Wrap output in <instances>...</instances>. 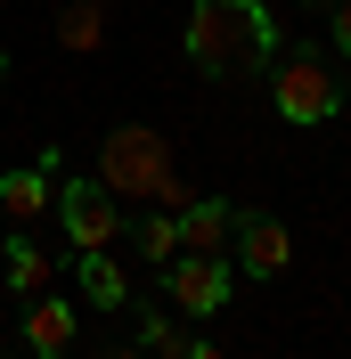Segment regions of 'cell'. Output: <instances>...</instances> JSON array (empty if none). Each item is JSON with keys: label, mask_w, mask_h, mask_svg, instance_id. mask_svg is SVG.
I'll use <instances>...</instances> for the list:
<instances>
[{"label": "cell", "mask_w": 351, "mask_h": 359, "mask_svg": "<svg viewBox=\"0 0 351 359\" xmlns=\"http://www.w3.org/2000/svg\"><path fill=\"white\" fill-rule=\"evenodd\" d=\"M180 49L213 82H253V74L278 66L286 41H278V17H270L262 0H197L188 25H180Z\"/></svg>", "instance_id": "1"}, {"label": "cell", "mask_w": 351, "mask_h": 359, "mask_svg": "<svg viewBox=\"0 0 351 359\" xmlns=\"http://www.w3.org/2000/svg\"><path fill=\"white\" fill-rule=\"evenodd\" d=\"M90 180H98L114 204H147V196H164V180H172V147H164L155 123H123V131H107Z\"/></svg>", "instance_id": "2"}, {"label": "cell", "mask_w": 351, "mask_h": 359, "mask_svg": "<svg viewBox=\"0 0 351 359\" xmlns=\"http://www.w3.org/2000/svg\"><path fill=\"white\" fill-rule=\"evenodd\" d=\"M270 98H278L286 123H335L343 114V82L327 74V57L319 49H278V66H270Z\"/></svg>", "instance_id": "3"}, {"label": "cell", "mask_w": 351, "mask_h": 359, "mask_svg": "<svg viewBox=\"0 0 351 359\" xmlns=\"http://www.w3.org/2000/svg\"><path fill=\"white\" fill-rule=\"evenodd\" d=\"M49 212L66 221V253H114V237H123V204L98 188V180L82 172H58V188H49Z\"/></svg>", "instance_id": "4"}, {"label": "cell", "mask_w": 351, "mask_h": 359, "mask_svg": "<svg viewBox=\"0 0 351 359\" xmlns=\"http://www.w3.org/2000/svg\"><path fill=\"white\" fill-rule=\"evenodd\" d=\"M164 294H172L180 318H213V311H229L237 269H229V253H172L164 262Z\"/></svg>", "instance_id": "5"}, {"label": "cell", "mask_w": 351, "mask_h": 359, "mask_svg": "<svg viewBox=\"0 0 351 359\" xmlns=\"http://www.w3.org/2000/svg\"><path fill=\"white\" fill-rule=\"evenodd\" d=\"M229 253H237L245 278H286V262H294V237H286V221H270V212H237V237H229Z\"/></svg>", "instance_id": "6"}, {"label": "cell", "mask_w": 351, "mask_h": 359, "mask_svg": "<svg viewBox=\"0 0 351 359\" xmlns=\"http://www.w3.org/2000/svg\"><path fill=\"white\" fill-rule=\"evenodd\" d=\"M172 221H180V253H229V237H237V204H229V196H188Z\"/></svg>", "instance_id": "7"}, {"label": "cell", "mask_w": 351, "mask_h": 359, "mask_svg": "<svg viewBox=\"0 0 351 359\" xmlns=\"http://www.w3.org/2000/svg\"><path fill=\"white\" fill-rule=\"evenodd\" d=\"M25 351L33 359H66L74 351V311L58 294H33V302H25Z\"/></svg>", "instance_id": "8"}, {"label": "cell", "mask_w": 351, "mask_h": 359, "mask_svg": "<svg viewBox=\"0 0 351 359\" xmlns=\"http://www.w3.org/2000/svg\"><path fill=\"white\" fill-rule=\"evenodd\" d=\"M49 188H58V172H41V163H25V172H0V212L17 229L49 221Z\"/></svg>", "instance_id": "9"}, {"label": "cell", "mask_w": 351, "mask_h": 359, "mask_svg": "<svg viewBox=\"0 0 351 359\" xmlns=\"http://www.w3.org/2000/svg\"><path fill=\"white\" fill-rule=\"evenodd\" d=\"M49 278H58V262H49L33 237H8V245H0V286H8V294H25V302H33Z\"/></svg>", "instance_id": "10"}, {"label": "cell", "mask_w": 351, "mask_h": 359, "mask_svg": "<svg viewBox=\"0 0 351 359\" xmlns=\"http://www.w3.org/2000/svg\"><path fill=\"white\" fill-rule=\"evenodd\" d=\"M74 278H82V302H90V311H123V302H131L114 253H74Z\"/></svg>", "instance_id": "11"}, {"label": "cell", "mask_w": 351, "mask_h": 359, "mask_svg": "<svg viewBox=\"0 0 351 359\" xmlns=\"http://www.w3.org/2000/svg\"><path fill=\"white\" fill-rule=\"evenodd\" d=\"M131 245H139L147 269H164V262L180 253V221H172V212H147V221H131Z\"/></svg>", "instance_id": "12"}, {"label": "cell", "mask_w": 351, "mask_h": 359, "mask_svg": "<svg viewBox=\"0 0 351 359\" xmlns=\"http://www.w3.org/2000/svg\"><path fill=\"white\" fill-rule=\"evenodd\" d=\"M139 351L147 359H180L188 351V327H180L172 311H139Z\"/></svg>", "instance_id": "13"}, {"label": "cell", "mask_w": 351, "mask_h": 359, "mask_svg": "<svg viewBox=\"0 0 351 359\" xmlns=\"http://www.w3.org/2000/svg\"><path fill=\"white\" fill-rule=\"evenodd\" d=\"M58 41H66V49H98V41H107V25H98V0H74L66 17H58Z\"/></svg>", "instance_id": "14"}, {"label": "cell", "mask_w": 351, "mask_h": 359, "mask_svg": "<svg viewBox=\"0 0 351 359\" xmlns=\"http://www.w3.org/2000/svg\"><path fill=\"white\" fill-rule=\"evenodd\" d=\"M327 33H335V49L351 57V0H335V8H327Z\"/></svg>", "instance_id": "15"}, {"label": "cell", "mask_w": 351, "mask_h": 359, "mask_svg": "<svg viewBox=\"0 0 351 359\" xmlns=\"http://www.w3.org/2000/svg\"><path fill=\"white\" fill-rule=\"evenodd\" d=\"M180 359H229V351H220V343H197V335H188V351H180Z\"/></svg>", "instance_id": "16"}, {"label": "cell", "mask_w": 351, "mask_h": 359, "mask_svg": "<svg viewBox=\"0 0 351 359\" xmlns=\"http://www.w3.org/2000/svg\"><path fill=\"white\" fill-rule=\"evenodd\" d=\"M98 359H147V351H139V343H114V351H98Z\"/></svg>", "instance_id": "17"}, {"label": "cell", "mask_w": 351, "mask_h": 359, "mask_svg": "<svg viewBox=\"0 0 351 359\" xmlns=\"http://www.w3.org/2000/svg\"><path fill=\"white\" fill-rule=\"evenodd\" d=\"M0 82H8V49H0Z\"/></svg>", "instance_id": "18"}, {"label": "cell", "mask_w": 351, "mask_h": 359, "mask_svg": "<svg viewBox=\"0 0 351 359\" xmlns=\"http://www.w3.org/2000/svg\"><path fill=\"white\" fill-rule=\"evenodd\" d=\"M310 8H335V0H310Z\"/></svg>", "instance_id": "19"}]
</instances>
